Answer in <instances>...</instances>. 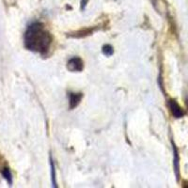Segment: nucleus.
I'll list each match as a JSON object with an SVG mask.
<instances>
[{"instance_id": "nucleus-5", "label": "nucleus", "mask_w": 188, "mask_h": 188, "mask_svg": "<svg viewBox=\"0 0 188 188\" xmlns=\"http://www.w3.org/2000/svg\"><path fill=\"white\" fill-rule=\"evenodd\" d=\"M113 47L111 45H109V44H106V45H104L103 47V53L106 55V56L109 57V56H112L113 55Z\"/></svg>"}, {"instance_id": "nucleus-3", "label": "nucleus", "mask_w": 188, "mask_h": 188, "mask_svg": "<svg viewBox=\"0 0 188 188\" xmlns=\"http://www.w3.org/2000/svg\"><path fill=\"white\" fill-rule=\"evenodd\" d=\"M168 106H169L171 113H172V115L174 116L175 118H181V117L184 116V111H182L181 108L179 106V104L177 103L175 101L170 100L168 102Z\"/></svg>"}, {"instance_id": "nucleus-4", "label": "nucleus", "mask_w": 188, "mask_h": 188, "mask_svg": "<svg viewBox=\"0 0 188 188\" xmlns=\"http://www.w3.org/2000/svg\"><path fill=\"white\" fill-rule=\"evenodd\" d=\"M70 108H74L79 104V103L81 102L82 98H83V94L82 93H74L71 92L70 94Z\"/></svg>"}, {"instance_id": "nucleus-1", "label": "nucleus", "mask_w": 188, "mask_h": 188, "mask_svg": "<svg viewBox=\"0 0 188 188\" xmlns=\"http://www.w3.org/2000/svg\"><path fill=\"white\" fill-rule=\"evenodd\" d=\"M53 37L42 23L31 24L25 33V46L30 51L45 54L50 49Z\"/></svg>"}, {"instance_id": "nucleus-2", "label": "nucleus", "mask_w": 188, "mask_h": 188, "mask_svg": "<svg viewBox=\"0 0 188 188\" xmlns=\"http://www.w3.org/2000/svg\"><path fill=\"white\" fill-rule=\"evenodd\" d=\"M84 68V63L79 58H73L68 62V69L71 71H81Z\"/></svg>"}, {"instance_id": "nucleus-6", "label": "nucleus", "mask_w": 188, "mask_h": 188, "mask_svg": "<svg viewBox=\"0 0 188 188\" xmlns=\"http://www.w3.org/2000/svg\"><path fill=\"white\" fill-rule=\"evenodd\" d=\"M51 171H52V181H53V185H56V181H55V168H54V163L51 159Z\"/></svg>"}]
</instances>
